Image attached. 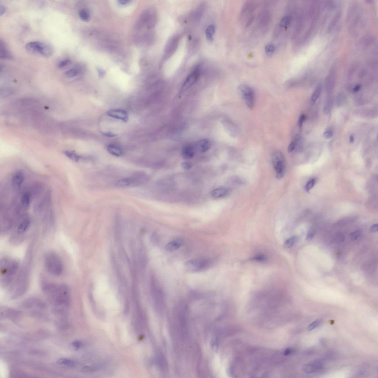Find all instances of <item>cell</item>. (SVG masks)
<instances>
[{
    "label": "cell",
    "instance_id": "1",
    "mask_svg": "<svg viewBox=\"0 0 378 378\" xmlns=\"http://www.w3.org/2000/svg\"><path fill=\"white\" fill-rule=\"evenodd\" d=\"M42 289L49 299L56 304L66 305L70 303V290L67 285L44 282Z\"/></svg>",
    "mask_w": 378,
    "mask_h": 378
},
{
    "label": "cell",
    "instance_id": "2",
    "mask_svg": "<svg viewBox=\"0 0 378 378\" xmlns=\"http://www.w3.org/2000/svg\"><path fill=\"white\" fill-rule=\"evenodd\" d=\"M20 269L19 264L15 260L3 258L0 262V282L3 287L10 286Z\"/></svg>",
    "mask_w": 378,
    "mask_h": 378
},
{
    "label": "cell",
    "instance_id": "3",
    "mask_svg": "<svg viewBox=\"0 0 378 378\" xmlns=\"http://www.w3.org/2000/svg\"><path fill=\"white\" fill-rule=\"evenodd\" d=\"M28 259L19 269L14 281L10 285V292L12 297L13 298L22 296L28 289L29 284L30 262Z\"/></svg>",
    "mask_w": 378,
    "mask_h": 378
},
{
    "label": "cell",
    "instance_id": "4",
    "mask_svg": "<svg viewBox=\"0 0 378 378\" xmlns=\"http://www.w3.org/2000/svg\"><path fill=\"white\" fill-rule=\"evenodd\" d=\"M45 266L50 274L58 276L62 274L63 266L62 260L57 254L50 252L46 254L44 259Z\"/></svg>",
    "mask_w": 378,
    "mask_h": 378
},
{
    "label": "cell",
    "instance_id": "5",
    "mask_svg": "<svg viewBox=\"0 0 378 378\" xmlns=\"http://www.w3.org/2000/svg\"><path fill=\"white\" fill-rule=\"evenodd\" d=\"M26 49L30 53L48 57L52 55L53 50L51 46L43 42H32L26 44Z\"/></svg>",
    "mask_w": 378,
    "mask_h": 378
},
{
    "label": "cell",
    "instance_id": "6",
    "mask_svg": "<svg viewBox=\"0 0 378 378\" xmlns=\"http://www.w3.org/2000/svg\"><path fill=\"white\" fill-rule=\"evenodd\" d=\"M237 92L239 96L244 100L247 107L252 109L255 105V92L253 88L249 86L243 84L238 87Z\"/></svg>",
    "mask_w": 378,
    "mask_h": 378
},
{
    "label": "cell",
    "instance_id": "7",
    "mask_svg": "<svg viewBox=\"0 0 378 378\" xmlns=\"http://www.w3.org/2000/svg\"><path fill=\"white\" fill-rule=\"evenodd\" d=\"M272 162L276 172L277 179H280L285 174V156L282 152L276 151L272 155Z\"/></svg>",
    "mask_w": 378,
    "mask_h": 378
},
{
    "label": "cell",
    "instance_id": "8",
    "mask_svg": "<svg viewBox=\"0 0 378 378\" xmlns=\"http://www.w3.org/2000/svg\"><path fill=\"white\" fill-rule=\"evenodd\" d=\"M211 265V261L203 259H195L188 261L186 267L192 271H200L207 269Z\"/></svg>",
    "mask_w": 378,
    "mask_h": 378
},
{
    "label": "cell",
    "instance_id": "9",
    "mask_svg": "<svg viewBox=\"0 0 378 378\" xmlns=\"http://www.w3.org/2000/svg\"><path fill=\"white\" fill-rule=\"evenodd\" d=\"M142 183H143L142 178L139 174H137L134 177H127L120 179L116 182L115 185L116 187H117L123 188Z\"/></svg>",
    "mask_w": 378,
    "mask_h": 378
},
{
    "label": "cell",
    "instance_id": "10",
    "mask_svg": "<svg viewBox=\"0 0 378 378\" xmlns=\"http://www.w3.org/2000/svg\"><path fill=\"white\" fill-rule=\"evenodd\" d=\"M199 74L198 71L195 70L187 77L182 85L179 93V96L184 93L196 82L199 77Z\"/></svg>",
    "mask_w": 378,
    "mask_h": 378
},
{
    "label": "cell",
    "instance_id": "11",
    "mask_svg": "<svg viewBox=\"0 0 378 378\" xmlns=\"http://www.w3.org/2000/svg\"><path fill=\"white\" fill-rule=\"evenodd\" d=\"M107 116L116 119L122 122H127L129 120V116L127 111L120 109H112L109 110L106 113Z\"/></svg>",
    "mask_w": 378,
    "mask_h": 378
},
{
    "label": "cell",
    "instance_id": "12",
    "mask_svg": "<svg viewBox=\"0 0 378 378\" xmlns=\"http://www.w3.org/2000/svg\"><path fill=\"white\" fill-rule=\"evenodd\" d=\"M230 189L226 187H221L214 189L210 192V195L215 199L225 198L231 193Z\"/></svg>",
    "mask_w": 378,
    "mask_h": 378
},
{
    "label": "cell",
    "instance_id": "13",
    "mask_svg": "<svg viewBox=\"0 0 378 378\" xmlns=\"http://www.w3.org/2000/svg\"><path fill=\"white\" fill-rule=\"evenodd\" d=\"M336 75V68L333 66L329 72L326 80V85L327 89L331 90L334 86Z\"/></svg>",
    "mask_w": 378,
    "mask_h": 378
},
{
    "label": "cell",
    "instance_id": "14",
    "mask_svg": "<svg viewBox=\"0 0 378 378\" xmlns=\"http://www.w3.org/2000/svg\"><path fill=\"white\" fill-rule=\"evenodd\" d=\"M196 149L195 145L189 144L184 145L182 148L181 154L183 158L186 159H191L195 154Z\"/></svg>",
    "mask_w": 378,
    "mask_h": 378
},
{
    "label": "cell",
    "instance_id": "15",
    "mask_svg": "<svg viewBox=\"0 0 378 378\" xmlns=\"http://www.w3.org/2000/svg\"><path fill=\"white\" fill-rule=\"evenodd\" d=\"M24 175L21 171H16L13 175L12 179V185L16 189L20 188L24 182Z\"/></svg>",
    "mask_w": 378,
    "mask_h": 378
},
{
    "label": "cell",
    "instance_id": "16",
    "mask_svg": "<svg viewBox=\"0 0 378 378\" xmlns=\"http://www.w3.org/2000/svg\"><path fill=\"white\" fill-rule=\"evenodd\" d=\"M211 145L210 141L206 139L198 141L195 145L196 150L198 149L202 152H207L210 149Z\"/></svg>",
    "mask_w": 378,
    "mask_h": 378
},
{
    "label": "cell",
    "instance_id": "17",
    "mask_svg": "<svg viewBox=\"0 0 378 378\" xmlns=\"http://www.w3.org/2000/svg\"><path fill=\"white\" fill-rule=\"evenodd\" d=\"M183 243V240L181 239H175L170 242L166 245L165 246L166 249L170 251H177L181 246Z\"/></svg>",
    "mask_w": 378,
    "mask_h": 378
},
{
    "label": "cell",
    "instance_id": "18",
    "mask_svg": "<svg viewBox=\"0 0 378 378\" xmlns=\"http://www.w3.org/2000/svg\"><path fill=\"white\" fill-rule=\"evenodd\" d=\"M322 365L320 363H315L314 364H307L303 366V371L307 374L312 373L318 372L322 368Z\"/></svg>",
    "mask_w": 378,
    "mask_h": 378
},
{
    "label": "cell",
    "instance_id": "19",
    "mask_svg": "<svg viewBox=\"0 0 378 378\" xmlns=\"http://www.w3.org/2000/svg\"><path fill=\"white\" fill-rule=\"evenodd\" d=\"M0 57L1 59H10L12 56L9 50L7 48L4 42L1 40L0 41Z\"/></svg>",
    "mask_w": 378,
    "mask_h": 378
},
{
    "label": "cell",
    "instance_id": "20",
    "mask_svg": "<svg viewBox=\"0 0 378 378\" xmlns=\"http://www.w3.org/2000/svg\"><path fill=\"white\" fill-rule=\"evenodd\" d=\"M30 225V221L28 218L24 219L20 223L17 228V232L19 234H23L28 230Z\"/></svg>",
    "mask_w": 378,
    "mask_h": 378
},
{
    "label": "cell",
    "instance_id": "21",
    "mask_svg": "<svg viewBox=\"0 0 378 378\" xmlns=\"http://www.w3.org/2000/svg\"><path fill=\"white\" fill-rule=\"evenodd\" d=\"M107 150L110 154L116 157H120L123 154L122 149L119 146L113 145H110L107 147Z\"/></svg>",
    "mask_w": 378,
    "mask_h": 378
},
{
    "label": "cell",
    "instance_id": "22",
    "mask_svg": "<svg viewBox=\"0 0 378 378\" xmlns=\"http://www.w3.org/2000/svg\"><path fill=\"white\" fill-rule=\"evenodd\" d=\"M80 72V70L77 68H72L65 72L64 75L68 78H73L78 75Z\"/></svg>",
    "mask_w": 378,
    "mask_h": 378
},
{
    "label": "cell",
    "instance_id": "23",
    "mask_svg": "<svg viewBox=\"0 0 378 378\" xmlns=\"http://www.w3.org/2000/svg\"><path fill=\"white\" fill-rule=\"evenodd\" d=\"M215 30V26L213 25L209 26L206 28V39L209 42L213 41Z\"/></svg>",
    "mask_w": 378,
    "mask_h": 378
},
{
    "label": "cell",
    "instance_id": "24",
    "mask_svg": "<svg viewBox=\"0 0 378 378\" xmlns=\"http://www.w3.org/2000/svg\"><path fill=\"white\" fill-rule=\"evenodd\" d=\"M341 13L340 11H339L337 13H336L335 16H334V18L332 20L331 22L329 25L328 28L329 32L331 31L334 28V26L336 25V24H338L339 19L341 18Z\"/></svg>",
    "mask_w": 378,
    "mask_h": 378
},
{
    "label": "cell",
    "instance_id": "25",
    "mask_svg": "<svg viewBox=\"0 0 378 378\" xmlns=\"http://www.w3.org/2000/svg\"><path fill=\"white\" fill-rule=\"evenodd\" d=\"M64 154L68 158L73 161L77 162L81 158V157L75 152L71 151H65L64 152Z\"/></svg>",
    "mask_w": 378,
    "mask_h": 378
},
{
    "label": "cell",
    "instance_id": "26",
    "mask_svg": "<svg viewBox=\"0 0 378 378\" xmlns=\"http://www.w3.org/2000/svg\"><path fill=\"white\" fill-rule=\"evenodd\" d=\"M79 16L81 19L85 22L89 21L90 18L89 12L86 9H84L80 11Z\"/></svg>",
    "mask_w": 378,
    "mask_h": 378
},
{
    "label": "cell",
    "instance_id": "27",
    "mask_svg": "<svg viewBox=\"0 0 378 378\" xmlns=\"http://www.w3.org/2000/svg\"><path fill=\"white\" fill-rule=\"evenodd\" d=\"M30 201V197L28 193H25L21 198V204L23 207L27 208L29 206Z\"/></svg>",
    "mask_w": 378,
    "mask_h": 378
},
{
    "label": "cell",
    "instance_id": "28",
    "mask_svg": "<svg viewBox=\"0 0 378 378\" xmlns=\"http://www.w3.org/2000/svg\"><path fill=\"white\" fill-rule=\"evenodd\" d=\"M321 92V88L319 86L316 88L314 92L313 93L311 97V101L312 103H315L320 96Z\"/></svg>",
    "mask_w": 378,
    "mask_h": 378
},
{
    "label": "cell",
    "instance_id": "29",
    "mask_svg": "<svg viewBox=\"0 0 378 378\" xmlns=\"http://www.w3.org/2000/svg\"><path fill=\"white\" fill-rule=\"evenodd\" d=\"M57 363L59 364H64L67 366L73 367L75 365V363L71 360L65 358L60 359L57 361Z\"/></svg>",
    "mask_w": 378,
    "mask_h": 378
},
{
    "label": "cell",
    "instance_id": "30",
    "mask_svg": "<svg viewBox=\"0 0 378 378\" xmlns=\"http://www.w3.org/2000/svg\"><path fill=\"white\" fill-rule=\"evenodd\" d=\"M297 239L298 237L296 236H293V237L289 238V239H288L285 242V243H284V246L287 248H289V247H292L297 241Z\"/></svg>",
    "mask_w": 378,
    "mask_h": 378
},
{
    "label": "cell",
    "instance_id": "31",
    "mask_svg": "<svg viewBox=\"0 0 378 378\" xmlns=\"http://www.w3.org/2000/svg\"><path fill=\"white\" fill-rule=\"evenodd\" d=\"M290 17L289 16H285L281 19L280 25L282 28H285L289 25L290 22Z\"/></svg>",
    "mask_w": 378,
    "mask_h": 378
},
{
    "label": "cell",
    "instance_id": "32",
    "mask_svg": "<svg viewBox=\"0 0 378 378\" xmlns=\"http://www.w3.org/2000/svg\"><path fill=\"white\" fill-rule=\"evenodd\" d=\"M316 183V179H312L309 180L308 183H307L306 185L305 189L306 191L307 192H309L310 190L312 188L314 187Z\"/></svg>",
    "mask_w": 378,
    "mask_h": 378
},
{
    "label": "cell",
    "instance_id": "33",
    "mask_svg": "<svg viewBox=\"0 0 378 378\" xmlns=\"http://www.w3.org/2000/svg\"><path fill=\"white\" fill-rule=\"evenodd\" d=\"M275 50V47L272 44H269L267 45L265 47V51L266 54L268 55H271L274 53Z\"/></svg>",
    "mask_w": 378,
    "mask_h": 378
},
{
    "label": "cell",
    "instance_id": "34",
    "mask_svg": "<svg viewBox=\"0 0 378 378\" xmlns=\"http://www.w3.org/2000/svg\"><path fill=\"white\" fill-rule=\"evenodd\" d=\"M332 104L331 101L329 100L325 106L324 110H323V113H324L325 115H328L330 113V111H331L332 107Z\"/></svg>",
    "mask_w": 378,
    "mask_h": 378
},
{
    "label": "cell",
    "instance_id": "35",
    "mask_svg": "<svg viewBox=\"0 0 378 378\" xmlns=\"http://www.w3.org/2000/svg\"><path fill=\"white\" fill-rule=\"evenodd\" d=\"M361 233L360 231H356L352 232L350 234V238L352 241H355L361 236Z\"/></svg>",
    "mask_w": 378,
    "mask_h": 378
},
{
    "label": "cell",
    "instance_id": "36",
    "mask_svg": "<svg viewBox=\"0 0 378 378\" xmlns=\"http://www.w3.org/2000/svg\"><path fill=\"white\" fill-rule=\"evenodd\" d=\"M316 231L315 230L311 229L308 231L307 234L306 239L307 240H310L313 238L316 234Z\"/></svg>",
    "mask_w": 378,
    "mask_h": 378
},
{
    "label": "cell",
    "instance_id": "37",
    "mask_svg": "<svg viewBox=\"0 0 378 378\" xmlns=\"http://www.w3.org/2000/svg\"><path fill=\"white\" fill-rule=\"evenodd\" d=\"M321 323L320 321L319 320H316L313 322L311 324L309 325L308 329L309 330H314Z\"/></svg>",
    "mask_w": 378,
    "mask_h": 378
},
{
    "label": "cell",
    "instance_id": "38",
    "mask_svg": "<svg viewBox=\"0 0 378 378\" xmlns=\"http://www.w3.org/2000/svg\"><path fill=\"white\" fill-rule=\"evenodd\" d=\"M97 369V368L94 366H87L82 368V372H95Z\"/></svg>",
    "mask_w": 378,
    "mask_h": 378
},
{
    "label": "cell",
    "instance_id": "39",
    "mask_svg": "<svg viewBox=\"0 0 378 378\" xmlns=\"http://www.w3.org/2000/svg\"><path fill=\"white\" fill-rule=\"evenodd\" d=\"M334 240L336 242H342L345 240V236L341 233L337 234L334 237Z\"/></svg>",
    "mask_w": 378,
    "mask_h": 378
},
{
    "label": "cell",
    "instance_id": "40",
    "mask_svg": "<svg viewBox=\"0 0 378 378\" xmlns=\"http://www.w3.org/2000/svg\"><path fill=\"white\" fill-rule=\"evenodd\" d=\"M70 61L69 59H66L60 61L58 64V67L60 68L65 67L70 63Z\"/></svg>",
    "mask_w": 378,
    "mask_h": 378
},
{
    "label": "cell",
    "instance_id": "41",
    "mask_svg": "<svg viewBox=\"0 0 378 378\" xmlns=\"http://www.w3.org/2000/svg\"><path fill=\"white\" fill-rule=\"evenodd\" d=\"M296 148V143L295 141H292L289 144L288 147V152L289 153H292Z\"/></svg>",
    "mask_w": 378,
    "mask_h": 378
},
{
    "label": "cell",
    "instance_id": "42",
    "mask_svg": "<svg viewBox=\"0 0 378 378\" xmlns=\"http://www.w3.org/2000/svg\"><path fill=\"white\" fill-rule=\"evenodd\" d=\"M182 168L183 169L185 170H188L191 168L192 167V165L191 163L188 162H184L182 163L181 164Z\"/></svg>",
    "mask_w": 378,
    "mask_h": 378
},
{
    "label": "cell",
    "instance_id": "43",
    "mask_svg": "<svg viewBox=\"0 0 378 378\" xmlns=\"http://www.w3.org/2000/svg\"><path fill=\"white\" fill-rule=\"evenodd\" d=\"M333 135L332 131L330 130H328L325 132L323 134V136L326 139H330L332 137Z\"/></svg>",
    "mask_w": 378,
    "mask_h": 378
},
{
    "label": "cell",
    "instance_id": "44",
    "mask_svg": "<svg viewBox=\"0 0 378 378\" xmlns=\"http://www.w3.org/2000/svg\"><path fill=\"white\" fill-rule=\"evenodd\" d=\"M305 119L306 117L305 115H302L300 116V118H299L298 122V125L299 127H302Z\"/></svg>",
    "mask_w": 378,
    "mask_h": 378
},
{
    "label": "cell",
    "instance_id": "45",
    "mask_svg": "<svg viewBox=\"0 0 378 378\" xmlns=\"http://www.w3.org/2000/svg\"><path fill=\"white\" fill-rule=\"evenodd\" d=\"M101 134L106 137H114L117 136V134H114L111 132H102Z\"/></svg>",
    "mask_w": 378,
    "mask_h": 378
},
{
    "label": "cell",
    "instance_id": "46",
    "mask_svg": "<svg viewBox=\"0 0 378 378\" xmlns=\"http://www.w3.org/2000/svg\"><path fill=\"white\" fill-rule=\"evenodd\" d=\"M98 73L99 76L100 78H103L105 75V71L104 70L101 68H99L97 69Z\"/></svg>",
    "mask_w": 378,
    "mask_h": 378
},
{
    "label": "cell",
    "instance_id": "47",
    "mask_svg": "<svg viewBox=\"0 0 378 378\" xmlns=\"http://www.w3.org/2000/svg\"><path fill=\"white\" fill-rule=\"evenodd\" d=\"M81 343L79 341H75L72 343V345L76 349H80L81 346Z\"/></svg>",
    "mask_w": 378,
    "mask_h": 378
},
{
    "label": "cell",
    "instance_id": "48",
    "mask_svg": "<svg viewBox=\"0 0 378 378\" xmlns=\"http://www.w3.org/2000/svg\"><path fill=\"white\" fill-rule=\"evenodd\" d=\"M253 259L258 261H264L266 260V258L263 255H259V256L255 257Z\"/></svg>",
    "mask_w": 378,
    "mask_h": 378
},
{
    "label": "cell",
    "instance_id": "49",
    "mask_svg": "<svg viewBox=\"0 0 378 378\" xmlns=\"http://www.w3.org/2000/svg\"><path fill=\"white\" fill-rule=\"evenodd\" d=\"M378 224H375L372 225L370 228V231L372 232H376L378 231Z\"/></svg>",
    "mask_w": 378,
    "mask_h": 378
},
{
    "label": "cell",
    "instance_id": "50",
    "mask_svg": "<svg viewBox=\"0 0 378 378\" xmlns=\"http://www.w3.org/2000/svg\"><path fill=\"white\" fill-rule=\"evenodd\" d=\"M118 2L120 5H123L128 3H129L130 2V1H128V0H119V1H118Z\"/></svg>",
    "mask_w": 378,
    "mask_h": 378
},
{
    "label": "cell",
    "instance_id": "51",
    "mask_svg": "<svg viewBox=\"0 0 378 378\" xmlns=\"http://www.w3.org/2000/svg\"><path fill=\"white\" fill-rule=\"evenodd\" d=\"M361 88V86L360 85H358L356 86L353 89V91L354 92H358L360 90V88Z\"/></svg>",
    "mask_w": 378,
    "mask_h": 378
},
{
    "label": "cell",
    "instance_id": "52",
    "mask_svg": "<svg viewBox=\"0 0 378 378\" xmlns=\"http://www.w3.org/2000/svg\"><path fill=\"white\" fill-rule=\"evenodd\" d=\"M5 8L4 7V6L1 5V6H0V15H1L3 14V13H5Z\"/></svg>",
    "mask_w": 378,
    "mask_h": 378
},
{
    "label": "cell",
    "instance_id": "53",
    "mask_svg": "<svg viewBox=\"0 0 378 378\" xmlns=\"http://www.w3.org/2000/svg\"><path fill=\"white\" fill-rule=\"evenodd\" d=\"M349 140H350V142L351 143H354V136H353V134H351V135L350 136V138H349Z\"/></svg>",
    "mask_w": 378,
    "mask_h": 378
}]
</instances>
